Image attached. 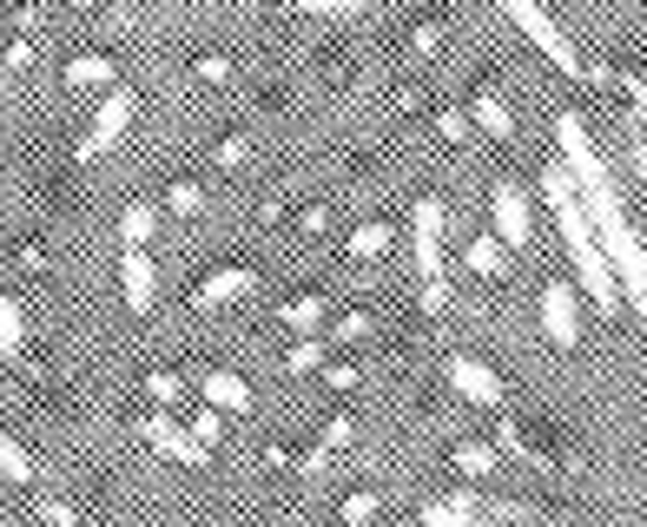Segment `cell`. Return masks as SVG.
Masks as SVG:
<instances>
[{
	"mask_svg": "<svg viewBox=\"0 0 647 527\" xmlns=\"http://www.w3.org/2000/svg\"><path fill=\"white\" fill-rule=\"evenodd\" d=\"M542 192H548V211H555L561 244H569L575 278L588 284L595 310H601V317H614V310H621V284H614L608 257H601V244H595V231H588V211H582V198H575V179H569V171H542Z\"/></svg>",
	"mask_w": 647,
	"mask_h": 527,
	"instance_id": "6da1fadb",
	"label": "cell"
},
{
	"mask_svg": "<svg viewBox=\"0 0 647 527\" xmlns=\"http://www.w3.org/2000/svg\"><path fill=\"white\" fill-rule=\"evenodd\" d=\"M555 145H561V158H569V179H575V192H582V211H595V218L621 211L614 171H608V158L595 152V139H588V126H582V113H561V119H555Z\"/></svg>",
	"mask_w": 647,
	"mask_h": 527,
	"instance_id": "7a4b0ae2",
	"label": "cell"
},
{
	"mask_svg": "<svg viewBox=\"0 0 647 527\" xmlns=\"http://www.w3.org/2000/svg\"><path fill=\"white\" fill-rule=\"evenodd\" d=\"M496 8H503V14H509V21H516L522 34H529V40H535V53H548V60H555L561 73H575V79H582V60H575L569 34H561V27H555L548 14H542V0H496Z\"/></svg>",
	"mask_w": 647,
	"mask_h": 527,
	"instance_id": "3957f363",
	"label": "cell"
},
{
	"mask_svg": "<svg viewBox=\"0 0 647 527\" xmlns=\"http://www.w3.org/2000/svg\"><path fill=\"white\" fill-rule=\"evenodd\" d=\"M132 106H139V100H132V86H113V93L100 100V113H93V126L79 132L73 158H79V165H87V158H100V152H106V145H113V139L132 126Z\"/></svg>",
	"mask_w": 647,
	"mask_h": 527,
	"instance_id": "277c9868",
	"label": "cell"
},
{
	"mask_svg": "<svg viewBox=\"0 0 647 527\" xmlns=\"http://www.w3.org/2000/svg\"><path fill=\"white\" fill-rule=\"evenodd\" d=\"M245 297H258L252 264H225V271H205L192 284V310H225V304H245Z\"/></svg>",
	"mask_w": 647,
	"mask_h": 527,
	"instance_id": "5b68a950",
	"label": "cell"
},
{
	"mask_svg": "<svg viewBox=\"0 0 647 527\" xmlns=\"http://www.w3.org/2000/svg\"><path fill=\"white\" fill-rule=\"evenodd\" d=\"M139 435H145V442H152L158 455H166V462H186V468H205V455H212V449H199V442H192V435H186L166 409L139 415Z\"/></svg>",
	"mask_w": 647,
	"mask_h": 527,
	"instance_id": "8992f818",
	"label": "cell"
},
{
	"mask_svg": "<svg viewBox=\"0 0 647 527\" xmlns=\"http://www.w3.org/2000/svg\"><path fill=\"white\" fill-rule=\"evenodd\" d=\"M443 370H449V389H456L462 402H475V409H503V376L482 363V357H449Z\"/></svg>",
	"mask_w": 647,
	"mask_h": 527,
	"instance_id": "52a82bcc",
	"label": "cell"
},
{
	"mask_svg": "<svg viewBox=\"0 0 647 527\" xmlns=\"http://www.w3.org/2000/svg\"><path fill=\"white\" fill-rule=\"evenodd\" d=\"M542 330L555 349H575L582 343V310H575V291L569 284H542Z\"/></svg>",
	"mask_w": 647,
	"mask_h": 527,
	"instance_id": "ba28073f",
	"label": "cell"
},
{
	"mask_svg": "<svg viewBox=\"0 0 647 527\" xmlns=\"http://www.w3.org/2000/svg\"><path fill=\"white\" fill-rule=\"evenodd\" d=\"M443 218H449L443 198L417 205V278H443Z\"/></svg>",
	"mask_w": 647,
	"mask_h": 527,
	"instance_id": "9c48e42d",
	"label": "cell"
},
{
	"mask_svg": "<svg viewBox=\"0 0 647 527\" xmlns=\"http://www.w3.org/2000/svg\"><path fill=\"white\" fill-rule=\"evenodd\" d=\"M119 297H126L132 317L152 310V297H158V264H152L145 250H126V257H119Z\"/></svg>",
	"mask_w": 647,
	"mask_h": 527,
	"instance_id": "30bf717a",
	"label": "cell"
},
{
	"mask_svg": "<svg viewBox=\"0 0 647 527\" xmlns=\"http://www.w3.org/2000/svg\"><path fill=\"white\" fill-rule=\"evenodd\" d=\"M417 527H482V488L469 481V488H456L443 501H423Z\"/></svg>",
	"mask_w": 647,
	"mask_h": 527,
	"instance_id": "8fae6325",
	"label": "cell"
},
{
	"mask_svg": "<svg viewBox=\"0 0 647 527\" xmlns=\"http://www.w3.org/2000/svg\"><path fill=\"white\" fill-rule=\"evenodd\" d=\"M490 211H496V237L522 250V244H529V192H522L516 179H503L496 198H490Z\"/></svg>",
	"mask_w": 647,
	"mask_h": 527,
	"instance_id": "7c38bea8",
	"label": "cell"
},
{
	"mask_svg": "<svg viewBox=\"0 0 647 527\" xmlns=\"http://www.w3.org/2000/svg\"><path fill=\"white\" fill-rule=\"evenodd\" d=\"M462 113H469V126H482V132H490V139H503V145L516 139V113H509V100L496 93V86H475Z\"/></svg>",
	"mask_w": 647,
	"mask_h": 527,
	"instance_id": "4fadbf2b",
	"label": "cell"
},
{
	"mask_svg": "<svg viewBox=\"0 0 647 527\" xmlns=\"http://www.w3.org/2000/svg\"><path fill=\"white\" fill-rule=\"evenodd\" d=\"M199 389L218 415H245L252 409V383L238 376V370H199Z\"/></svg>",
	"mask_w": 647,
	"mask_h": 527,
	"instance_id": "5bb4252c",
	"label": "cell"
},
{
	"mask_svg": "<svg viewBox=\"0 0 647 527\" xmlns=\"http://www.w3.org/2000/svg\"><path fill=\"white\" fill-rule=\"evenodd\" d=\"M462 271H469V278H509L503 237H496V231H475V237L462 244Z\"/></svg>",
	"mask_w": 647,
	"mask_h": 527,
	"instance_id": "9a60e30c",
	"label": "cell"
},
{
	"mask_svg": "<svg viewBox=\"0 0 647 527\" xmlns=\"http://www.w3.org/2000/svg\"><path fill=\"white\" fill-rule=\"evenodd\" d=\"M27 357V310L14 304V297H0V363H21Z\"/></svg>",
	"mask_w": 647,
	"mask_h": 527,
	"instance_id": "2e32d148",
	"label": "cell"
},
{
	"mask_svg": "<svg viewBox=\"0 0 647 527\" xmlns=\"http://www.w3.org/2000/svg\"><path fill=\"white\" fill-rule=\"evenodd\" d=\"M390 244H396V231H390L383 218H364V224L351 231V257H357V264H377V257H390Z\"/></svg>",
	"mask_w": 647,
	"mask_h": 527,
	"instance_id": "e0dca14e",
	"label": "cell"
},
{
	"mask_svg": "<svg viewBox=\"0 0 647 527\" xmlns=\"http://www.w3.org/2000/svg\"><path fill=\"white\" fill-rule=\"evenodd\" d=\"M449 462H456V475L482 481V475H496V468H503V449H490V442H456V449H449Z\"/></svg>",
	"mask_w": 647,
	"mask_h": 527,
	"instance_id": "ac0fdd59",
	"label": "cell"
},
{
	"mask_svg": "<svg viewBox=\"0 0 647 527\" xmlns=\"http://www.w3.org/2000/svg\"><path fill=\"white\" fill-rule=\"evenodd\" d=\"M278 317L297 330V336H317L324 330V317H331V310H324V297L317 291H304V297H291V304H278Z\"/></svg>",
	"mask_w": 647,
	"mask_h": 527,
	"instance_id": "d6986e66",
	"label": "cell"
},
{
	"mask_svg": "<svg viewBox=\"0 0 647 527\" xmlns=\"http://www.w3.org/2000/svg\"><path fill=\"white\" fill-rule=\"evenodd\" d=\"M60 79H66V86H106V79H113V53H79V60L60 66Z\"/></svg>",
	"mask_w": 647,
	"mask_h": 527,
	"instance_id": "ffe728a7",
	"label": "cell"
},
{
	"mask_svg": "<svg viewBox=\"0 0 647 527\" xmlns=\"http://www.w3.org/2000/svg\"><path fill=\"white\" fill-rule=\"evenodd\" d=\"M158 211H166V218H192V211H205V185H199V179H173L166 198H158Z\"/></svg>",
	"mask_w": 647,
	"mask_h": 527,
	"instance_id": "44dd1931",
	"label": "cell"
},
{
	"mask_svg": "<svg viewBox=\"0 0 647 527\" xmlns=\"http://www.w3.org/2000/svg\"><path fill=\"white\" fill-rule=\"evenodd\" d=\"M152 231H158V205H126V211H119V237H126V250H145Z\"/></svg>",
	"mask_w": 647,
	"mask_h": 527,
	"instance_id": "7402d4cb",
	"label": "cell"
},
{
	"mask_svg": "<svg viewBox=\"0 0 647 527\" xmlns=\"http://www.w3.org/2000/svg\"><path fill=\"white\" fill-rule=\"evenodd\" d=\"M0 475H8V481H34V455L14 442L8 428H0Z\"/></svg>",
	"mask_w": 647,
	"mask_h": 527,
	"instance_id": "603a6c76",
	"label": "cell"
},
{
	"mask_svg": "<svg viewBox=\"0 0 647 527\" xmlns=\"http://www.w3.org/2000/svg\"><path fill=\"white\" fill-rule=\"evenodd\" d=\"M284 370H291V376H310V370H324V343H317V336H304V343H291V357H284Z\"/></svg>",
	"mask_w": 647,
	"mask_h": 527,
	"instance_id": "cb8c5ba5",
	"label": "cell"
},
{
	"mask_svg": "<svg viewBox=\"0 0 647 527\" xmlns=\"http://www.w3.org/2000/svg\"><path fill=\"white\" fill-rule=\"evenodd\" d=\"M370 0H297V14H310V21H338V14H364Z\"/></svg>",
	"mask_w": 647,
	"mask_h": 527,
	"instance_id": "d4e9b609",
	"label": "cell"
},
{
	"mask_svg": "<svg viewBox=\"0 0 647 527\" xmlns=\"http://www.w3.org/2000/svg\"><path fill=\"white\" fill-rule=\"evenodd\" d=\"M179 389H186V383H179L173 370H145V396H152L158 409H173V402H179Z\"/></svg>",
	"mask_w": 647,
	"mask_h": 527,
	"instance_id": "484cf974",
	"label": "cell"
},
{
	"mask_svg": "<svg viewBox=\"0 0 647 527\" xmlns=\"http://www.w3.org/2000/svg\"><path fill=\"white\" fill-rule=\"evenodd\" d=\"M377 514H383V501H377V494H370V488H357V494H351V501H344V527H370V520H377Z\"/></svg>",
	"mask_w": 647,
	"mask_h": 527,
	"instance_id": "4316f807",
	"label": "cell"
},
{
	"mask_svg": "<svg viewBox=\"0 0 647 527\" xmlns=\"http://www.w3.org/2000/svg\"><path fill=\"white\" fill-rule=\"evenodd\" d=\"M245 158H252V139H245V132H231V139H218V152H212V165H218V171H238V165H245Z\"/></svg>",
	"mask_w": 647,
	"mask_h": 527,
	"instance_id": "83f0119b",
	"label": "cell"
},
{
	"mask_svg": "<svg viewBox=\"0 0 647 527\" xmlns=\"http://www.w3.org/2000/svg\"><path fill=\"white\" fill-rule=\"evenodd\" d=\"M34 60H40V47H34L27 34H14L8 47H0V73H21V66H34Z\"/></svg>",
	"mask_w": 647,
	"mask_h": 527,
	"instance_id": "f1b7e54d",
	"label": "cell"
},
{
	"mask_svg": "<svg viewBox=\"0 0 647 527\" xmlns=\"http://www.w3.org/2000/svg\"><path fill=\"white\" fill-rule=\"evenodd\" d=\"M324 468H331V449H324V442H310V449L291 455V475H304V481H317Z\"/></svg>",
	"mask_w": 647,
	"mask_h": 527,
	"instance_id": "f546056e",
	"label": "cell"
},
{
	"mask_svg": "<svg viewBox=\"0 0 647 527\" xmlns=\"http://www.w3.org/2000/svg\"><path fill=\"white\" fill-rule=\"evenodd\" d=\"M34 514H40L47 527H79V514H73V501H60V494H40V501H34Z\"/></svg>",
	"mask_w": 647,
	"mask_h": 527,
	"instance_id": "4dcf8cb0",
	"label": "cell"
},
{
	"mask_svg": "<svg viewBox=\"0 0 647 527\" xmlns=\"http://www.w3.org/2000/svg\"><path fill=\"white\" fill-rule=\"evenodd\" d=\"M357 442V415H324V449H351Z\"/></svg>",
	"mask_w": 647,
	"mask_h": 527,
	"instance_id": "1f68e13d",
	"label": "cell"
},
{
	"mask_svg": "<svg viewBox=\"0 0 647 527\" xmlns=\"http://www.w3.org/2000/svg\"><path fill=\"white\" fill-rule=\"evenodd\" d=\"M186 435H192V442H199V449H212V442H218V435H225V422H218V409L205 402V409L192 415V428H186Z\"/></svg>",
	"mask_w": 647,
	"mask_h": 527,
	"instance_id": "d6a6232c",
	"label": "cell"
},
{
	"mask_svg": "<svg viewBox=\"0 0 647 527\" xmlns=\"http://www.w3.org/2000/svg\"><path fill=\"white\" fill-rule=\"evenodd\" d=\"M331 336H338V343H364V336H370V310H344V317L331 323Z\"/></svg>",
	"mask_w": 647,
	"mask_h": 527,
	"instance_id": "836d02e7",
	"label": "cell"
},
{
	"mask_svg": "<svg viewBox=\"0 0 647 527\" xmlns=\"http://www.w3.org/2000/svg\"><path fill=\"white\" fill-rule=\"evenodd\" d=\"M436 47H443V21H417V27H410V53H423V60H430Z\"/></svg>",
	"mask_w": 647,
	"mask_h": 527,
	"instance_id": "e575fe53",
	"label": "cell"
},
{
	"mask_svg": "<svg viewBox=\"0 0 647 527\" xmlns=\"http://www.w3.org/2000/svg\"><path fill=\"white\" fill-rule=\"evenodd\" d=\"M192 73H199L205 86H225V79H231V60H225V53H199V60H192Z\"/></svg>",
	"mask_w": 647,
	"mask_h": 527,
	"instance_id": "d590c367",
	"label": "cell"
},
{
	"mask_svg": "<svg viewBox=\"0 0 647 527\" xmlns=\"http://www.w3.org/2000/svg\"><path fill=\"white\" fill-rule=\"evenodd\" d=\"M443 304H449L443 278H423V284H417V310H423V317H443Z\"/></svg>",
	"mask_w": 647,
	"mask_h": 527,
	"instance_id": "8d00e7d4",
	"label": "cell"
},
{
	"mask_svg": "<svg viewBox=\"0 0 647 527\" xmlns=\"http://www.w3.org/2000/svg\"><path fill=\"white\" fill-rule=\"evenodd\" d=\"M621 86H627V106H634V119H640V145H647V79H640V73H627Z\"/></svg>",
	"mask_w": 647,
	"mask_h": 527,
	"instance_id": "74e56055",
	"label": "cell"
},
{
	"mask_svg": "<svg viewBox=\"0 0 647 527\" xmlns=\"http://www.w3.org/2000/svg\"><path fill=\"white\" fill-rule=\"evenodd\" d=\"M324 383H331V389H357L364 383V363H324Z\"/></svg>",
	"mask_w": 647,
	"mask_h": 527,
	"instance_id": "f35d334b",
	"label": "cell"
},
{
	"mask_svg": "<svg viewBox=\"0 0 647 527\" xmlns=\"http://www.w3.org/2000/svg\"><path fill=\"white\" fill-rule=\"evenodd\" d=\"M436 132H443V139H469V113H462V106H443V113H436Z\"/></svg>",
	"mask_w": 647,
	"mask_h": 527,
	"instance_id": "ab89813d",
	"label": "cell"
},
{
	"mask_svg": "<svg viewBox=\"0 0 647 527\" xmlns=\"http://www.w3.org/2000/svg\"><path fill=\"white\" fill-rule=\"evenodd\" d=\"M14 264H21V271H34V278H40V271H47V244H40V237H27V244L14 250Z\"/></svg>",
	"mask_w": 647,
	"mask_h": 527,
	"instance_id": "60d3db41",
	"label": "cell"
},
{
	"mask_svg": "<svg viewBox=\"0 0 647 527\" xmlns=\"http://www.w3.org/2000/svg\"><path fill=\"white\" fill-rule=\"evenodd\" d=\"M324 224H331V211H324V205H304V211H297V231H304V237H317Z\"/></svg>",
	"mask_w": 647,
	"mask_h": 527,
	"instance_id": "b9f144b4",
	"label": "cell"
},
{
	"mask_svg": "<svg viewBox=\"0 0 647 527\" xmlns=\"http://www.w3.org/2000/svg\"><path fill=\"white\" fill-rule=\"evenodd\" d=\"M291 455H297V449H284V442H265V468H291Z\"/></svg>",
	"mask_w": 647,
	"mask_h": 527,
	"instance_id": "7bdbcfd3",
	"label": "cell"
},
{
	"mask_svg": "<svg viewBox=\"0 0 647 527\" xmlns=\"http://www.w3.org/2000/svg\"><path fill=\"white\" fill-rule=\"evenodd\" d=\"M66 8H73V14H93V8H100V0H66Z\"/></svg>",
	"mask_w": 647,
	"mask_h": 527,
	"instance_id": "ee69618b",
	"label": "cell"
},
{
	"mask_svg": "<svg viewBox=\"0 0 647 527\" xmlns=\"http://www.w3.org/2000/svg\"><path fill=\"white\" fill-rule=\"evenodd\" d=\"M634 310H640V330H647V304H634Z\"/></svg>",
	"mask_w": 647,
	"mask_h": 527,
	"instance_id": "f6af8a7d",
	"label": "cell"
},
{
	"mask_svg": "<svg viewBox=\"0 0 647 527\" xmlns=\"http://www.w3.org/2000/svg\"><path fill=\"white\" fill-rule=\"evenodd\" d=\"M0 100H8V73H0Z\"/></svg>",
	"mask_w": 647,
	"mask_h": 527,
	"instance_id": "bcb514c9",
	"label": "cell"
},
{
	"mask_svg": "<svg viewBox=\"0 0 647 527\" xmlns=\"http://www.w3.org/2000/svg\"><path fill=\"white\" fill-rule=\"evenodd\" d=\"M403 527H417V520H403Z\"/></svg>",
	"mask_w": 647,
	"mask_h": 527,
	"instance_id": "7dc6e473",
	"label": "cell"
}]
</instances>
